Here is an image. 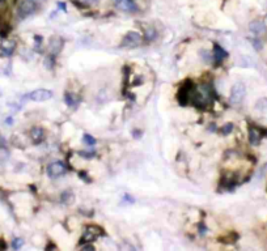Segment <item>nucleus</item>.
I'll use <instances>...</instances> for the list:
<instances>
[{
  "mask_svg": "<svg viewBox=\"0 0 267 251\" xmlns=\"http://www.w3.org/2000/svg\"><path fill=\"white\" fill-rule=\"evenodd\" d=\"M39 3L37 0H18L17 3V16L20 20L30 17L37 12Z\"/></svg>",
  "mask_w": 267,
  "mask_h": 251,
  "instance_id": "1",
  "label": "nucleus"
},
{
  "mask_svg": "<svg viewBox=\"0 0 267 251\" xmlns=\"http://www.w3.org/2000/svg\"><path fill=\"white\" fill-rule=\"evenodd\" d=\"M195 86L191 84V81H185L182 85L178 88L177 92V101L181 106H187L191 102V97H193V92Z\"/></svg>",
  "mask_w": 267,
  "mask_h": 251,
  "instance_id": "2",
  "label": "nucleus"
},
{
  "mask_svg": "<svg viewBox=\"0 0 267 251\" xmlns=\"http://www.w3.org/2000/svg\"><path fill=\"white\" fill-rule=\"evenodd\" d=\"M141 43H143V35L140 33H138V31L131 30V31H127L126 35L123 37L120 46L124 47V49H136Z\"/></svg>",
  "mask_w": 267,
  "mask_h": 251,
  "instance_id": "3",
  "label": "nucleus"
},
{
  "mask_svg": "<svg viewBox=\"0 0 267 251\" xmlns=\"http://www.w3.org/2000/svg\"><path fill=\"white\" fill-rule=\"evenodd\" d=\"M246 96V86L242 83H237L232 86L230 89V96H229V102L232 105H240L243 101Z\"/></svg>",
  "mask_w": 267,
  "mask_h": 251,
  "instance_id": "4",
  "label": "nucleus"
},
{
  "mask_svg": "<svg viewBox=\"0 0 267 251\" xmlns=\"http://www.w3.org/2000/svg\"><path fill=\"white\" fill-rule=\"evenodd\" d=\"M102 234H104V232H102V229L99 226H97V225H88V226H85L83 235H81V242L92 243Z\"/></svg>",
  "mask_w": 267,
  "mask_h": 251,
  "instance_id": "5",
  "label": "nucleus"
},
{
  "mask_svg": "<svg viewBox=\"0 0 267 251\" xmlns=\"http://www.w3.org/2000/svg\"><path fill=\"white\" fill-rule=\"evenodd\" d=\"M65 173H67V166L60 161H54L47 166V175L50 178H52V179L63 177Z\"/></svg>",
  "mask_w": 267,
  "mask_h": 251,
  "instance_id": "6",
  "label": "nucleus"
},
{
  "mask_svg": "<svg viewBox=\"0 0 267 251\" xmlns=\"http://www.w3.org/2000/svg\"><path fill=\"white\" fill-rule=\"evenodd\" d=\"M52 94H54L52 90H49V89H37V90L28 93L26 98L34 102H44V101H49L50 98H52Z\"/></svg>",
  "mask_w": 267,
  "mask_h": 251,
  "instance_id": "7",
  "label": "nucleus"
},
{
  "mask_svg": "<svg viewBox=\"0 0 267 251\" xmlns=\"http://www.w3.org/2000/svg\"><path fill=\"white\" fill-rule=\"evenodd\" d=\"M262 137H263V132H262L258 127H255V126H249L248 139H249V143H250L251 145L253 146L259 145L261 141H262Z\"/></svg>",
  "mask_w": 267,
  "mask_h": 251,
  "instance_id": "8",
  "label": "nucleus"
},
{
  "mask_svg": "<svg viewBox=\"0 0 267 251\" xmlns=\"http://www.w3.org/2000/svg\"><path fill=\"white\" fill-rule=\"evenodd\" d=\"M115 7L124 12H138L139 8L136 5L135 0H113Z\"/></svg>",
  "mask_w": 267,
  "mask_h": 251,
  "instance_id": "9",
  "label": "nucleus"
},
{
  "mask_svg": "<svg viewBox=\"0 0 267 251\" xmlns=\"http://www.w3.org/2000/svg\"><path fill=\"white\" fill-rule=\"evenodd\" d=\"M49 49L50 54L56 56L63 49V38H60L59 35H52L49 41Z\"/></svg>",
  "mask_w": 267,
  "mask_h": 251,
  "instance_id": "10",
  "label": "nucleus"
},
{
  "mask_svg": "<svg viewBox=\"0 0 267 251\" xmlns=\"http://www.w3.org/2000/svg\"><path fill=\"white\" fill-rule=\"evenodd\" d=\"M16 47H17L16 41H13V39H4L0 43V51H1V54L4 56H10V55H13Z\"/></svg>",
  "mask_w": 267,
  "mask_h": 251,
  "instance_id": "11",
  "label": "nucleus"
},
{
  "mask_svg": "<svg viewBox=\"0 0 267 251\" xmlns=\"http://www.w3.org/2000/svg\"><path fill=\"white\" fill-rule=\"evenodd\" d=\"M29 137H30L31 143L35 144V145H38V144H41L42 141L44 140V131L42 127H33L30 130V132H29Z\"/></svg>",
  "mask_w": 267,
  "mask_h": 251,
  "instance_id": "12",
  "label": "nucleus"
},
{
  "mask_svg": "<svg viewBox=\"0 0 267 251\" xmlns=\"http://www.w3.org/2000/svg\"><path fill=\"white\" fill-rule=\"evenodd\" d=\"M212 55H213V62L215 63H221L224 59L228 58V52L223 49L220 44L215 43L213 44V50H212Z\"/></svg>",
  "mask_w": 267,
  "mask_h": 251,
  "instance_id": "13",
  "label": "nucleus"
},
{
  "mask_svg": "<svg viewBox=\"0 0 267 251\" xmlns=\"http://www.w3.org/2000/svg\"><path fill=\"white\" fill-rule=\"evenodd\" d=\"M249 30H250L253 34H255V35H259V34H262L264 30H266V26H264L263 21L254 20L249 24Z\"/></svg>",
  "mask_w": 267,
  "mask_h": 251,
  "instance_id": "14",
  "label": "nucleus"
},
{
  "mask_svg": "<svg viewBox=\"0 0 267 251\" xmlns=\"http://www.w3.org/2000/svg\"><path fill=\"white\" fill-rule=\"evenodd\" d=\"M75 201V193L71 190H65L60 193V203L64 205H71Z\"/></svg>",
  "mask_w": 267,
  "mask_h": 251,
  "instance_id": "15",
  "label": "nucleus"
},
{
  "mask_svg": "<svg viewBox=\"0 0 267 251\" xmlns=\"http://www.w3.org/2000/svg\"><path fill=\"white\" fill-rule=\"evenodd\" d=\"M157 39V31L154 28H147L144 30V35H143V41L148 42V43H152Z\"/></svg>",
  "mask_w": 267,
  "mask_h": 251,
  "instance_id": "16",
  "label": "nucleus"
},
{
  "mask_svg": "<svg viewBox=\"0 0 267 251\" xmlns=\"http://www.w3.org/2000/svg\"><path fill=\"white\" fill-rule=\"evenodd\" d=\"M64 102H65L67 106L75 107L76 105L79 103V98L75 96V93H72V92H65L64 93Z\"/></svg>",
  "mask_w": 267,
  "mask_h": 251,
  "instance_id": "17",
  "label": "nucleus"
},
{
  "mask_svg": "<svg viewBox=\"0 0 267 251\" xmlns=\"http://www.w3.org/2000/svg\"><path fill=\"white\" fill-rule=\"evenodd\" d=\"M233 128H234L233 123H225V124L221 126L217 131H219V133L221 136H228V135H230V133L233 132Z\"/></svg>",
  "mask_w": 267,
  "mask_h": 251,
  "instance_id": "18",
  "label": "nucleus"
},
{
  "mask_svg": "<svg viewBox=\"0 0 267 251\" xmlns=\"http://www.w3.org/2000/svg\"><path fill=\"white\" fill-rule=\"evenodd\" d=\"M83 143L85 144V145H88L89 148H93V146L97 144V140H96L94 136L89 135V133H84L83 135Z\"/></svg>",
  "mask_w": 267,
  "mask_h": 251,
  "instance_id": "19",
  "label": "nucleus"
},
{
  "mask_svg": "<svg viewBox=\"0 0 267 251\" xmlns=\"http://www.w3.org/2000/svg\"><path fill=\"white\" fill-rule=\"evenodd\" d=\"M199 55H200L202 60H203L204 63H212L213 62V55H212V51H208V50H200Z\"/></svg>",
  "mask_w": 267,
  "mask_h": 251,
  "instance_id": "20",
  "label": "nucleus"
},
{
  "mask_svg": "<svg viewBox=\"0 0 267 251\" xmlns=\"http://www.w3.org/2000/svg\"><path fill=\"white\" fill-rule=\"evenodd\" d=\"M55 55H52V54H49L46 58H44V67L47 68V69H54V67H55Z\"/></svg>",
  "mask_w": 267,
  "mask_h": 251,
  "instance_id": "21",
  "label": "nucleus"
},
{
  "mask_svg": "<svg viewBox=\"0 0 267 251\" xmlns=\"http://www.w3.org/2000/svg\"><path fill=\"white\" fill-rule=\"evenodd\" d=\"M255 109L259 111H266L267 110V98H259L255 103Z\"/></svg>",
  "mask_w": 267,
  "mask_h": 251,
  "instance_id": "22",
  "label": "nucleus"
},
{
  "mask_svg": "<svg viewBox=\"0 0 267 251\" xmlns=\"http://www.w3.org/2000/svg\"><path fill=\"white\" fill-rule=\"evenodd\" d=\"M250 43H251V46L254 47L255 51H262V49H263V42H262L259 38H251Z\"/></svg>",
  "mask_w": 267,
  "mask_h": 251,
  "instance_id": "23",
  "label": "nucleus"
},
{
  "mask_svg": "<svg viewBox=\"0 0 267 251\" xmlns=\"http://www.w3.org/2000/svg\"><path fill=\"white\" fill-rule=\"evenodd\" d=\"M22 246H24V239L22 238H15V239L12 241L13 250H18V248H21Z\"/></svg>",
  "mask_w": 267,
  "mask_h": 251,
  "instance_id": "24",
  "label": "nucleus"
},
{
  "mask_svg": "<svg viewBox=\"0 0 267 251\" xmlns=\"http://www.w3.org/2000/svg\"><path fill=\"white\" fill-rule=\"evenodd\" d=\"M79 156H80V157H83V158H86V159H89V158H93V156H94V152L92 150V148H90V150H89V152H85V150H81V152H79Z\"/></svg>",
  "mask_w": 267,
  "mask_h": 251,
  "instance_id": "25",
  "label": "nucleus"
},
{
  "mask_svg": "<svg viewBox=\"0 0 267 251\" xmlns=\"http://www.w3.org/2000/svg\"><path fill=\"white\" fill-rule=\"evenodd\" d=\"M34 41H35L34 50H35V51H38V50L41 49V46H42V41H43V38H42V35H34Z\"/></svg>",
  "mask_w": 267,
  "mask_h": 251,
  "instance_id": "26",
  "label": "nucleus"
},
{
  "mask_svg": "<svg viewBox=\"0 0 267 251\" xmlns=\"http://www.w3.org/2000/svg\"><path fill=\"white\" fill-rule=\"evenodd\" d=\"M207 233V227L204 226L203 224H199V234L200 235H204Z\"/></svg>",
  "mask_w": 267,
  "mask_h": 251,
  "instance_id": "27",
  "label": "nucleus"
},
{
  "mask_svg": "<svg viewBox=\"0 0 267 251\" xmlns=\"http://www.w3.org/2000/svg\"><path fill=\"white\" fill-rule=\"evenodd\" d=\"M123 200L128 201V203H134V201H135V199H134L132 196H130V195H127V193H126V195H123Z\"/></svg>",
  "mask_w": 267,
  "mask_h": 251,
  "instance_id": "28",
  "label": "nucleus"
},
{
  "mask_svg": "<svg viewBox=\"0 0 267 251\" xmlns=\"http://www.w3.org/2000/svg\"><path fill=\"white\" fill-rule=\"evenodd\" d=\"M81 3H85V4H89V5H94L98 3V0H80Z\"/></svg>",
  "mask_w": 267,
  "mask_h": 251,
  "instance_id": "29",
  "label": "nucleus"
},
{
  "mask_svg": "<svg viewBox=\"0 0 267 251\" xmlns=\"http://www.w3.org/2000/svg\"><path fill=\"white\" fill-rule=\"evenodd\" d=\"M58 7H59V8H62V10H63V12H67V5H65V3L59 1V3H58Z\"/></svg>",
  "mask_w": 267,
  "mask_h": 251,
  "instance_id": "30",
  "label": "nucleus"
},
{
  "mask_svg": "<svg viewBox=\"0 0 267 251\" xmlns=\"http://www.w3.org/2000/svg\"><path fill=\"white\" fill-rule=\"evenodd\" d=\"M132 135H135L134 137H136V139H139L141 136V131H139V130H134L132 131Z\"/></svg>",
  "mask_w": 267,
  "mask_h": 251,
  "instance_id": "31",
  "label": "nucleus"
},
{
  "mask_svg": "<svg viewBox=\"0 0 267 251\" xmlns=\"http://www.w3.org/2000/svg\"><path fill=\"white\" fill-rule=\"evenodd\" d=\"M5 144H7L5 143V139L0 135V148H5Z\"/></svg>",
  "mask_w": 267,
  "mask_h": 251,
  "instance_id": "32",
  "label": "nucleus"
},
{
  "mask_svg": "<svg viewBox=\"0 0 267 251\" xmlns=\"http://www.w3.org/2000/svg\"><path fill=\"white\" fill-rule=\"evenodd\" d=\"M5 123H7V124H12V123H13V118L12 116H8L7 119H5Z\"/></svg>",
  "mask_w": 267,
  "mask_h": 251,
  "instance_id": "33",
  "label": "nucleus"
},
{
  "mask_svg": "<svg viewBox=\"0 0 267 251\" xmlns=\"http://www.w3.org/2000/svg\"><path fill=\"white\" fill-rule=\"evenodd\" d=\"M262 21H263L264 26H266V29H267V15H266V16H264V18H263V20H262Z\"/></svg>",
  "mask_w": 267,
  "mask_h": 251,
  "instance_id": "34",
  "label": "nucleus"
},
{
  "mask_svg": "<svg viewBox=\"0 0 267 251\" xmlns=\"http://www.w3.org/2000/svg\"><path fill=\"white\" fill-rule=\"evenodd\" d=\"M3 96V90H1V88H0V97Z\"/></svg>",
  "mask_w": 267,
  "mask_h": 251,
  "instance_id": "35",
  "label": "nucleus"
}]
</instances>
